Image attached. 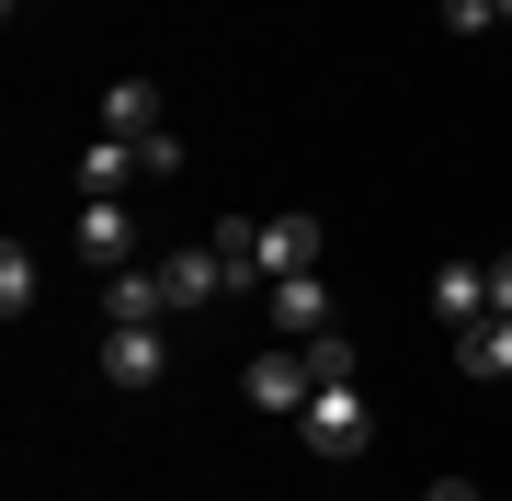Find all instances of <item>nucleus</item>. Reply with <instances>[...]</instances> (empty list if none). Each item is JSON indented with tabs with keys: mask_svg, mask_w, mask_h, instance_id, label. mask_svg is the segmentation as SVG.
<instances>
[{
	"mask_svg": "<svg viewBox=\"0 0 512 501\" xmlns=\"http://www.w3.org/2000/svg\"><path fill=\"white\" fill-rule=\"evenodd\" d=\"M239 399H251V410H274V422H296V410L319 399V376H308V353H285V342H262L251 365H239Z\"/></svg>",
	"mask_w": 512,
	"mask_h": 501,
	"instance_id": "1",
	"label": "nucleus"
},
{
	"mask_svg": "<svg viewBox=\"0 0 512 501\" xmlns=\"http://www.w3.org/2000/svg\"><path fill=\"white\" fill-rule=\"evenodd\" d=\"M296 433H308V456H365L376 410H365V388H319L308 410H296Z\"/></svg>",
	"mask_w": 512,
	"mask_h": 501,
	"instance_id": "2",
	"label": "nucleus"
},
{
	"mask_svg": "<svg viewBox=\"0 0 512 501\" xmlns=\"http://www.w3.org/2000/svg\"><path fill=\"white\" fill-rule=\"evenodd\" d=\"M103 376H114V388H160V376H171L160 319H114V331H103Z\"/></svg>",
	"mask_w": 512,
	"mask_h": 501,
	"instance_id": "3",
	"label": "nucleus"
},
{
	"mask_svg": "<svg viewBox=\"0 0 512 501\" xmlns=\"http://www.w3.org/2000/svg\"><path fill=\"white\" fill-rule=\"evenodd\" d=\"M319 217H262V240H251V274L262 285H285V274H319Z\"/></svg>",
	"mask_w": 512,
	"mask_h": 501,
	"instance_id": "4",
	"label": "nucleus"
},
{
	"mask_svg": "<svg viewBox=\"0 0 512 501\" xmlns=\"http://www.w3.org/2000/svg\"><path fill=\"white\" fill-rule=\"evenodd\" d=\"M80 251H92L103 274H126V262L148 251V240H137V217H126V194H80Z\"/></svg>",
	"mask_w": 512,
	"mask_h": 501,
	"instance_id": "5",
	"label": "nucleus"
},
{
	"mask_svg": "<svg viewBox=\"0 0 512 501\" xmlns=\"http://www.w3.org/2000/svg\"><path fill=\"white\" fill-rule=\"evenodd\" d=\"M433 319L444 331H478L490 319V262H433Z\"/></svg>",
	"mask_w": 512,
	"mask_h": 501,
	"instance_id": "6",
	"label": "nucleus"
},
{
	"mask_svg": "<svg viewBox=\"0 0 512 501\" xmlns=\"http://www.w3.org/2000/svg\"><path fill=\"white\" fill-rule=\"evenodd\" d=\"M274 331H285V342L342 331V308H330V285H319V274H285V285H274Z\"/></svg>",
	"mask_w": 512,
	"mask_h": 501,
	"instance_id": "7",
	"label": "nucleus"
},
{
	"mask_svg": "<svg viewBox=\"0 0 512 501\" xmlns=\"http://www.w3.org/2000/svg\"><path fill=\"white\" fill-rule=\"evenodd\" d=\"M69 171H80V194H126L137 171H148V149H137V137H92V149H80Z\"/></svg>",
	"mask_w": 512,
	"mask_h": 501,
	"instance_id": "8",
	"label": "nucleus"
},
{
	"mask_svg": "<svg viewBox=\"0 0 512 501\" xmlns=\"http://www.w3.org/2000/svg\"><path fill=\"white\" fill-rule=\"evenodd\" d=\"M103 137H137L148 149V137H160V92H148V80H114L103 92Z\"/></svg>",
	"mask_w": 512,
	"mask_h": 501,
	"instance_id": "9",
	"label": "nucleus"
},
{
	"mask_svg": "<svg viewBox=\"0 0 512 501\" xmlns=\"http://www.w3.org/2000/svg\"><path fill=\"white\" fill-rule=\"evenodd\" d=\"M103 308H114V319H171V285H160V262H126Z\"/></svg>",
	"mask_w": 512,
	"mask_h": 501,
	"instance_id": "10",
	"label": "nucleus"
},
{
	"mask_svg": "<svg viewBox=\"0 0 512 501\" xmlns=\"http://www.w3.org/2000/svg\"><path fill=\"white\" fill-rule=\"evenodd\" d=\"M456 365H467V376H512V319H501V308L478 319V331H456Z\"/></svg>",
	"mask_w": 512,
	"mask_h": 501,
	"instance_id": "11",
	"label": "nucleus"
},
{
	"mask_svg": "<svg viewBox=\"0 0 512 501\" xmlns=\"http://www.w3.org/2000/svg\"><path fill=\"white\" fill-rule=\"evenodd\" d=\"M296 353H308V376H319V388H365V353H353L342 331H319V342H296Z\"/></svg>",
	"mask_w": 512,
	"mask_h": 501,
	"instance_id": "12",
	"label": "nucleus"
},
{
	"mask_svg": "<svg viewBox=\"0 0 512 501\" xmlns=\"http://www.w3.org/2000/svg\"><path fill=\"white\" fill-rule=\"evenodd\" d=\"M0 308H12V319H23V308H35V262H23V240H12V251H0Z\"/></svg>",
	"mask_w": 512,
	"mask_h": 501,
	"instance_id": "13",
	"label": "nucleus"
},
{
	"mask_svg": "<svg viewBox=\"0 0 512 501\" xmlns=\"http://www.w3.org/2000/svg\"><path fill=\"white\" fill-rule=\"evenodd\" d=\"M444 23H456V35H478V23H501L490 0H444Z\"/></svg>",
	"mask_w": 512,
	"mask_h": 501,
	"instance_id": "14",
	"label": "nucleus"
},
{
	"mask_svg": "<svg viewBox=\"0 0 512 501\" xmlns=\"http://www.w3.org/2000/svg\"><path fill=\"white\" fill-rule=\"evenodd\" d=\"M490 308H501V319H512V251H501V262H490Z\"/></svg>",
	"mask_w": 512,
	"mask_h": 501,
	"instance_id": "15",
	"label": "nucleus"
},
{
	"mask_svg": "<svg viewBox=\"0 0 512 501\" xmlns=\"http://www.w3.org/2000/svg\"><path fill=\"white\" fill-rule=\"evenodd\" d=\"M421 501H478V479H433V490H421Z\"/></svg>",
	"mask_w": 512,
	"mask_h": 501,
	"instance_id": "16",
	"label": "nucleus"
},
{
	"mask_svg": "<svg viewBox=\"0 0 512 501\" xmlns=\"http://www.w3.org/2000/svg\"><path fill=\"white\" fill-rule=\"evenodd\" d=\"M490 12H501V23H512V0H490Z\"/></svg>",
	"mask_w": 512,
	"mask_h": 501,
	"instance_id": "17",
	"label": "nucleus"
},
{
	"mask_svg": "<svg viewBox=\"0 0 512 501\" xmlns=\"http://www.w3.org/2000/svg\"><path fill=\"white\" fill-rule=\"evenodd\" d=\"M12 12H23V0H12Z\"/></svg>",
	"mask_w": 512,
	"mask_h": 501,
	"instance_id": "18",
	"label": "nucleus"
}]
</instances>
